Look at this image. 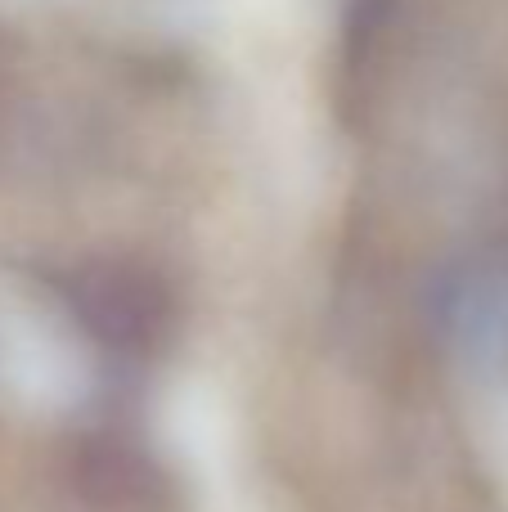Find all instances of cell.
<instances>
[{"label": "cell", "mask_w": 508, "mask_h": 512, "mask_svg": "<svg viewBox=\"0 0 508 512\" xmlns=\"http://www.w3.org/2000/svg\"><path fill=\"white\" fill-rule=\"evenodd\" d=\"M77 328L108 355H149L171 333V292L149 265L86 261L63 283Z\"/></svg>", "instance_id": "6da1fadb"}, {"label": "cell", "mask_w": 508, "mask_h": 512, "mask_svg": "<svg viewBox=\"0 0 508 512\" xmlns=\"http://www.w3.org/2000/svg\"><path fill=\"white\" fill-rule=\"evenodd\" d=\"M72 472H77V486L95 499L99 508H117L131 512L153 504V490H158V472L153 463L135 450L122 436H86L72 454Z\"/></svg>", "instance_id": "7a4b0ae2"}, {"label": "cell", "mask_w": 508, "mask_h": 512, "mask_svg": "<svg viewBox=\"0 0 508 512\" xmlns=\"http://www.w3.org/2000/svg\"><path fill=\"white\" fill-rule=\"evenodd\" d=\"M491 283H495V288H504V292H508V248H504V256H500V261H495V270H491Z\"/></svg>", "instance_id": "3957f363"}]
</instances>
